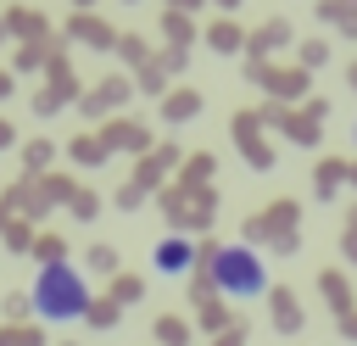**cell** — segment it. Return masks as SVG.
Returning a JSON list of instances; mask_svg holds the SVG:
<instances>
[{"instance_id": "6da1fadb", "label": "cell", "mask_w": 357, "mask_h": 346, "mask_svg": "<svg viewBox=\"0 0 357 346\" xmlns=\"http://www.w3.org/2000/svg\"><path fill=\"white\" fill-rule=\"evenodd\" d=\"M33 313L50 318V324H67V318H84L89 313V279L67 262H45L39 279H33Z\"/></svg>"}, {"instance_id": "7a4b0ae2", "label": "cell", "mask_w": 357, "mask_h": 346, "mask_svg": "<svg viewBox=\"0 0 357 346\" xmlns=\"http://www.w3.org/2000/svg\"><path fill=\"white\" fill-rule=\"evenodd\" d=\"M212 285L234 301H251V296L268 290V262L251 246H218L212 251Z\"/></svg>"}, {"instance_id": "3957f363", "label": "cell", "mask_w": 357, "mask_h": 346, "mask_svg": "<svg viewBox=\"0 0 357 346\" xmlns=\"http://www.w3.org/2000/svg\"><path fill=\"white\" fill-rule=\"evenodd\" d=\"M190 257H195V246L184 240V234H167L156 251H151V262H156V273H184L190 268Z\"/></svg>"}, {"instance_id": "277c9868", "label": "cell", "mask_w": 357, "mask_h": 346, "mask_svg": "<svg viewBox=\"0 0 357 346\" xmlns=\"http://www.w3.org/2000/svg\"><path fill=\"white\" fill-rule=\"evenodd\" d=\"M212 45H223V50H229V45H240V33L223 22V28H212Z\"/></svg>"}]
</instances>
